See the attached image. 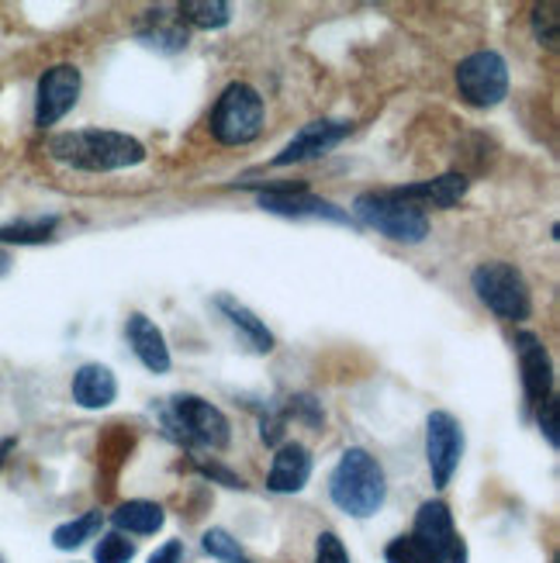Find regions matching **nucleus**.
<instances>
[{"instance_id":"obj_26","label":"nucleus","mask_w":560,"mask_h":563,"mask_svg":"<svg viewBox=\"0 0 560 563\" xmlns=\"http://www.w3.org/2000/svg\"><path fill=\"white\" fill-rule=\"evenodd\" d=\"M315 563H350V553L336 532H322L315 543Z\"/></svg>"},{"instance_id":"obj_9","label":"nucleus","mask_w":560,"mask_h":563,"mask_svg":"<svg viewBox=\"0 0 560 563\" xmlns=\"http://www.w3.org/2000/svg\"><path fill=\"white\" fill-rule=\"evenodd\" d=\"M416 540L432 553V563H468V543L453 529V516L443 501H426L416 516Z\"/></svg>"},{"instance_id":"obj_1","label":"nucleus","mask_w":560,"mask_h":563,"mask_svg":"<svg viewBox=\"0 0 560 563\" xmlns=\"http://www.w3.org/2000/svg\"><path fill=\"white\" fill-rule=\"evenodd\" d=\"M48 153L53 159L73 166V169H90V174H108V169H125L139 166L145 159V145L132 135L121 132H63L48 139Z\"/></svg>"},{"instance_id":"obj_17","label":"nucleus","mask_w":560,"mask_h":563,"mask_svg":"<svg viewBox=\"0 0 560 563\" xmlns=\"http://www.w3.org/2000/svg\"><path fill=\"white\" fill-rule=\"evenodd\" d=\"M118 395V380L108 366L87 363L73 374V401L80 408H108Z\"/></svg>"},{"instance_id":"obj_2","label":"nucleus","mask_w":560,"mask_h":563,"mask_svg":"<svg viewBox=\"0 0 560 563\" xmlns=\"http://www.w3.org/2000/svg\"><path fill=\"white\" fill-rule=\"evenodd\" d=\"M329 495L353 519L374 516L387 495V481H384L381 463L367 450H356V446L347 450L339 456L336 471L329 477Z\"/></svg>"},{"instance_id":"obj_5","label":"nucleus","mask_w":560,"mask_h":563,"mask_svg":"<svg viewBox=\"0 0 560 563\" xmlns=\"http://www.w3.org/2000/svg\"><path fill=\"white\" fill-rule=\"evenodd\" d=\"M477 298L488 305L505 322H523L529 318V287L523 274L513 263H481L474 277H471Z\"/></svg>"},{"instance_id":"obj_20","label":"nucleus","mask_w":560,"mask_h":563,"mask_svg":"<svg viewBox=\"0 0 560 563\" xmlns=\"http://www.w3.org/2000/svg\"><path fill=\"white\" fill-rule=\"evenodd\" d=\"M180 18L194 29H226L229 24V4L226 0H187L180 4Z\"/></svg>"},{"instance_id":"obj_33","label":"nucleus","mask_w":560,"mask_h":563,"mask_svg":"<svg viewBox=\"0 0 560 563\" xmlns=\"http://www.w3.org/2000/svg\"><path fill=\"white\" fill-rule=\"evenodd\" d=\"M0 563H4V560H0Z\"/></svg>"},{"instance_id":"obj_4","label":"nucleus","mask_w":560,"mask_h":563,"mask_svg":"<svg viewBox=\"0 0 560 563\" xmlns=\"http://www.w3.org/2000/svg\"><path fill=\"white\" fill-rule=\"evenodd\" d=\"M263 129V97L250 84H229L211 111V135L222 145H246Z\"/></svg>"},{"instance_id":"obj_30","label":"nucleus","mask_w":560,"mask_h":563,"mask_svg":"<svg viewBox=\"0 0 560 563\" xmlns=\"http://www.w3.org/2000/svg\"><path fill=\"white\" fill-rule=\"evenodd\" d=\"M201 474L205 477H215V481H222L226 487H242V481L235 474H229L226 467H215V463H201Z\"/></svg>"},{"instance_id":"obj_25","label":"nucleus","mask_w":560,"mask_h":563,"mask_svg":"<svg viewBox=\"0 0 560 563\" xmlns=\"http://www.w3.org/2000/svg\"><path fill=\"white\" fill-rule=\"evenodd\" d=\"M132 556H135V547L121 532L101 536V543H97V550H94V560L97 563H129Z\"/></svg>"},{"instance_id":"obj_24","label":"nucleus","mask_w":560,"mask_h":563,"mask_svg":"<svg viewBox=\"0 0 560 563\" xmlns=\"http://www.w3.org/2000/svg\"><path fill=\"white\" fill-rule=\"evenodd\" d=\"M384 560L387 563H432V553L416 540V536H398V540L387 543Z\"/></svg>"},{"instance_id":"obj_16","label":"nucleus","mask_w":560,"mask_h":563,"mask_svg":"<svg viewBox=\"0 0 560 563\" xmlns=\"http://www.w3.org/2000/svg\"><path fill=\"white\" fill-rule=\"evenodd\" d=\"M125 335H129L132 350L142 360L145 371H153V374H166L169 371V350H166V339L156 329V322H150L145 314H132L129 325H125Z\"/></svg>"},{"instance_id":"obj_29","label":"nucleus","mask_w":560,"mask_h":563,"mask_svg":"<svg viewBox=\"0 0 560 563\" xmlns=\"http://www.w3.org/2000/svg\"><path fill=\"white\" fill-rule=\"evenodd\" d=\"M281 432H284V419H281V415H271V419H263V429H260L263 443L277 446L281 443Z\"/></svg>"},{"instance_id":"obj_18","label":"nucleus","mask_w":560,"mask_h":563,"mask_svg":"<svg viewBox=\"0 0 560 563\" xmlns=\"http://www.w3.org/2000/svg\"><path fill=\"white\" fill-rule=\"evenodd\" d=\"M215 308L229 318L232 329H235L242 339H246V346H250L253 353H271V350H274V335H271V329H266L246 305H239L235 298L222 294V298H215Z\"/></svg>"},{"instance_id":"obj_12","label":"nucleus","mask_w":560,"mask_h":563,"mask_svg":"<svg viewBox=\"0 0 560 563\" xmlns=\"http://www.w3.org/2000/svg\"><path fill=\"white\" fill-rule=\"evenodd\" d=\"M260 208L271 214H284V218H329V222H343L350 225V214L339 211L336 205L311 198L305 187H284V190H266L260 194Z\"/></svg>"},{"instance_id":"obj_6","label":"nucleus","mask_w":560,"mask_h":563,"mask_svg":"<svg viewBox=\"0 0 560 563\" xmlns=\"http://www.w3.org/2000/svg\"><path fill=\"white\" fill-rule=\"evenodd\" d=\"M166 426L174 429L184 443H198L208 450L229 446V419L205 398H194V395L174 398V405L166 411Z\"/></svg>"},{"instance_id":"obj_7","label":"nucleus","mask_w":560,"mask_h":563,"mask_svg":"<svg viewBox=\"0 0 560 563\" xmlns=\"http://www.w3.org/2000/svg\"><path fill=\"white\" fill-rule=\"evenodd\" d=\"M457 87L468 104L495 108L508 93V66L492 48H481V53H471L457 66Z\"/></svg>"},{"instance_id":"obj_13","label":"nucleus","mask_w":560,"mask_h":563,"mask_svg":"<svg viewBox=\"0 0 560 563\" xmlns=\"http://www.w3.org/2000/svg\"><path fill=\"white\" fill-rule=\"evenodd\" d=\"M516 350H519V371H523L526 398L532 405H543L553 395V366H550L543 342L532 332H519L516 335Z\"/></svg>"},{"instance_id":"obj_27","label":"nucleus","mask_w":560,"mask_h":563,"mask_svg":"<svg viewBox=\"0 0 560 563\" xmlns=\"http://www.w3.org/2000/svg\"><path fill=\"white\" fill-rule=\"evenodd\" d=\"M540 408H543V411H540V429H543V435H547V443L557 450V446H560V435H557V398L550 395Z\"/></svg>"},{"instance_id":"obj_23","label":"nucleus","mask_w":560,"mask_h":563,"mask_svg":"<svg viewBox=\"0 0 560 563\" xmlns=\"http://www.w3.org/2000/svg\"><path fill=\"white\" fill-rule=\"evenodd\" d=\"M205 550L215 560H222V563H250L246 553H242V547H239V540H232L226 529H208L205 532Z\"/></svg>"},{"instance_id":"obj_11","label":"nucleus","mask_w":560,"mask_h":563,"mask_svg":"<svg viewBox=\"0 0 560 563\" xmlns=\"http://www.w3.org/2000/svg\"><path fill=\"white\" fill-rule=\"evenodd\" d=\"M350 132H353L350 121H311V125H305V129L274 156V166H290V163H305V159L322 156V153L332 150V145L343 142Z\"/></svg>"},{"instance_id":"obj_22","label":"nucleus","mask_w":560,"mask_h":563,"mask_svg":"<svg viewBox=\"0 0 560 563\" xmlns=\"http://www.w3.org/2000/svg\"><path fill=\"white\" fill-rule=\"evenodd\" d=\"M56 229V218H42V222H21V225H4L0 229V242H45L53 239Z\"/></svg>"},{"instance_id":"obj_19","label":"nucleus","mask_w":560,"mask_h":563,"mask_svg":"<svg viewBox=\"0 0 560 563\" xmlns=\"http://www.w3.org/2000/svg\"><path fill=\"white\" fill-rule=\"evenodd\" d=\"M114 529L121 532H135V536H153L163 529L166 516H163V508L156 501H125L121 505L114 516H111Z\"/></svg>"},{"instance_id":"obj_10","label":"nucleus","mask_w":560,"mask_h":563,"mask_svg":"<svg viewBox=\"0 0 560 563\" xmlns=\"http://www.w3.org/2000/svg\"><path fill=\"white\" fill-rule=\"evenodd\" d=\"M77 97H80V69L77 66L59 63L53 69H45L42 80H39L35 125H42V129L56 125L59 118H66L73 111Z\"/></svg>"},{"instance_id":"obj_3","label":"nucleus","mask_w":560,"mask_h":563,"mask_svg":"<svg viewBox=\"0 0 560 563\" xmlns=\"http://www.w3.org/2000/svg\"><path fill=\"white\" fill-rule=\"evenodd\" d=\"M353 214L360 218L363 225L395 239V242H408V246H416L429 235V218L422 208L408 205L402 198H395L392 190H371V194H360L353 201Z\"/></svg>"},{"instance_id":"obj_21","label":"nucleus","mask_w":560,"mask_h":563,"mask_svg":"<svg viewBox=\"0 0 560 563\" xmlns=\"http://www.w3.org/2000/svg\"><path fill=\"white\" fill-rule=\"evenodd\" d=\"M101 511H87V516H80V519H73V522H66V526H59L56 532H53V543H56V550H77V547H84L87 540H94L97 532H101Z\"/></svg>"},{"instance_id":"obj_32","label":"nucleus","mask_w":560,"mask_h":563,"mask_svg":"<svg viewBox=\"0 0 560 563\" xmlns=\"http://www.w3.org/2000/svg\"><path fill=\"white\" fill-rule=\"evenodd\" d=\"M8 263H11V260H8L4 253H0V274H8Z\"/></svg>"},{"instance_id":"obj_28","label":"nucleus","mask_w":560,"mask_h":563,"mask_svg":"<svg viewBox=\"0 0 560 563\" xmlns=\"http://www.w3.org/2000/svg\"><path fill=\"white\" fill-rule=\"evenodd\" d=\"M180 560H184V543H180V540L163 543V547L150 556V563H180Z\"/></svg>"},{"instance_id":"obj_8","label":"nucleus","mask_w":560,"mask_h":563,"mask_svg":"<svg viewBox=\"0 0 560 563\" xmlns=\"http://www.w3.org/2000/svg\"><path fill=\"white\" fill-rule=\"evenodd\" d=\"M464 456V432L450 411H432L426 422V460L436 487H447Z\"/></svg>"},{"instance_id":"obj_15","label":"nucleus","mask_w":560,"mask_h":563,"mask_svg":"<svg viewBox=\"0 0 560 563\" xmlns=\"http://www.w3.org/2000/svg\"><path fill=\"white\" fill-rule=\"evenodd\" d=\"M311 477V456L301 443H284L274 456L271 477H266V487L277 495H295L308 484Z\"/></svg>"},{"instance_id":"obj_14","label":"nucleus","mask_w":560,"mask_h":563,"mask_svg":"<svg viewBox=\"0 0 560 563\" xmlns=\"http://www.w3.org/2000/svg\"><path fill=\"white\" fill-rule=\"evenodd\" d=\"M471 180L464 174H447V177H436V180H422V184H411V187H398L392 190L395 198L416 205V208H453L464 201Z\"/></svg>"},{"instance_id":"obj_31","label":"nucleus","mask_w":560,"mask_h":563,"mask_svg":"<svg viewBox=\"0 0 560 563\" xmlns=\"http://www.w3.org/2000/svg\"><path fill=\"white\" fill-rule=\"evenodd\" d=\"M8 453H11V439H4V443H0V463L8 460Z\"/></svg>"}]
</instances>
